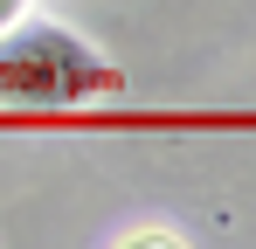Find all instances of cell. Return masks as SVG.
<instances>
[{
	"instance_id": "2",
	"label": "cell",
	"mask_w": 256,
	"mask_h": 249,
	"mask_svg": "<svg viewBox=\"0 0 256 249\" xmlns=\"http://www.w3.org/2000/svg\"><path fill=\"white\" fill-rule=\"evenodd\" d=\"M21 14H28V0H0V28H14Z\"/></svg>"
},
{
	"instance_id": "1",
	"label": "cell",
	"mask_w": 256,
	"mask_h": 249,
	"mask_svg": "<svg viewBox=\"0 0 256 249\" xmlns=\"http://www.w3.org/2000/svg\"><path fill=\"white\" fill-rule=\"evenodd\" d=\"M90 90H118V70H104L70 28H48V21L0 28V97L7 104H84Z\"/></svg>"
}]
</instances>
